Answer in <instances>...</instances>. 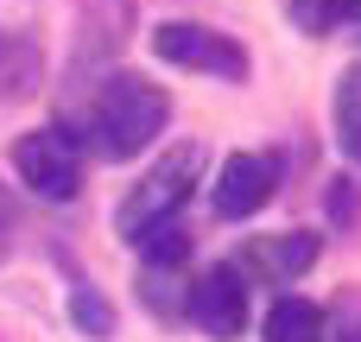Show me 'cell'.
Returning a JSON list of instances; mask_svg holds the SVG:
<instances>
[{
    "instance_id": "7c38bea8",
    "label": "cell",
    "mask_w": 361,
    "mask_h": 342,
    "mask_svg": "<svg viewBox=\"0 0 361 342\" xmlns=\"http://www.w3.org/2000/svg\"><path fill=\"white\" fill-rule=\"evenodd\" d=\"M140 254H146V273H178L184 254H190V235H184L178 222H165V228H152V235L140 241Z\"/></svg>"
},
{
    "instance_id": "8fae6325",
    "label": "cell",
    "mask_w": 361,
    "mask_h": 342,
    "mask_svg": "<svg viewBox=\"0 0 361 342\" xmlns=\"http://www.w3.org/2000/svg\"><path fill=\"white\" fill-rule=\"evenodd\" d=\"M286 13H292V25H298V32L324 38V32H336V25H349V19H355L361 0H286Z\"/></svg>"
},
{
    "instance_id": "ac0fdd59",
    "label": "cell",
    "mask_w": 361,
    "mask_h": 342,
    "mask_svg": "<svg viewBox=\"0 0 361 342\" xmlns=\"http://www.w3.org/2000/svg\"><path fill=\"white\" fill-rule=\"evenodd\" d=\"M0 260H6V241H0Z\"/></svg>"
},
{
    "instance_id": "3957f363",
    "label": "cell",
    "mask_w": 361,
    "mask_h": 342,
    "mask_svg": "<svg viewBox=\"0 0 361 342\" xmlns=\"http://www.w3.org/2000/svg\"><path fill=\"white\" fill-rule=\"evenodd\" d=\"M13 171H19V184H25L32 197H44V203H70V197L82 190V159H76V140H70L63 127H32V133H19Z\"/></svg>"
},
{
    "instance_id": "e0dca14e",
    "label": "cell",
    "mask_w": 361,
    "mask_h": 342,
    "mask_svg": "<svg viewBox=\"0 0 361 342\" xmlns=\"http://www.w3.org/2000/svg\"><path fill=\"white\" fill-rule=\"evenodd\" d=\"M6 222H13V197L0 190V228H6Z\"/></svg>"
},
{
    "instance_id": "8992f818",
    "label": "cell",
    "mask_w": 361,
    "mask_h": 342,
    "mask_svg": "<svg viewBox=\"0 0 361 342\" xmlns=\"http://www.w3.org/2000/svg\"><path fill=\"white\" fill-rule=\"evenodd\" d=\"M273 190H279V159L273 152H235V159H222V178H216V216L222 222H241Z\"/></svg>"
},
{
    "instance_id": "4fadbf2b",
    "label": "cell",
    "mask_w": 361,
    "mask_h": 342,
    "mask_svg": "<svg viewBox=\"0 0 361 342\" xmlns=\"http://www.w3.org/2000/svg\"><path fill=\"white\" fill-rule=\"evenodd\" d=\"M70 317H76L82 336H108V330H114V311H108V305L95 298V286H82V279L70 286Z\"/></svg>"
},
{
    "instance_id": "6da1fadb",
    "label": "cell",
    "mask_w": 361,
    "mask_h": 342,
    "mask_svg": "<svg viewBox=\"0 0 361 342\" xmlns=\"http://www.w3.org/2000/svg\"><path fill=\"white\" fill-rule=\"evenodd\" d=\"M165 114H171V102H165L159 83H146V76H133V70H114V76L102 83V95L89 102L95 152H102V159H133V152H146V146L159 140Z\"/></svg>"
},
{
    "instance_id": "52a82bcc",
    "label": "cell",
    "mask_w": 361,
    "mask_h": 342,
    "mask_svg": "<svg viewBox=\"0 0 361 342\" xmlns=\"http://www.w3.org/2000/svg\"><path fill=\"white\" fill-rule=\"evenodd\" d=\"M317 248H324V241H317L311 228L254 235V241L241 248V267H235V273H254V279H267V286H286V279H305V273H311Z\"/></svg>"
},
{
    "instance_id": "277c9868",
    "label": "cell",
    "mask_w": 361,
    "mask_h": 342,
    "mask_svg": "<svg viewBox=\"0 0 361 342\" xmlns=\"http://www.w3.org/2000/svg\"><path fill=\"white\" fill-rule=\"evenodd\" d=\"M152 51L165 63H178V70H203V76H222V83H241L247 76V51L228 32L203 25V19H165L152 32Z\"/></svg>"
},
{
    "instance_id": "ba28073f",
    "label": "cell",
    "mask_w": 361,
    "mask_h": 342,
    "mask_svg": "<svg viewBox=\"0 0 361 342\" xmlns=\"http://www.w3.org/2000/svg\"><path fill=\"white\" fill-rule=\"evenodd\" d=\"M38 76H44V51H38V38L19 32V25H0V102L32 95Z\"/></svg>"
},
{
    "instance_id": "5b68a950",
    "label": "cell",
    "mask_w": 361,
    "mask_h": 342,
    "mask_svg": "<svg viewBox=\"0 0 361 342\" xmlns=\"http://www.w3.org/2000/svg\"><path fill=\"white\" fill-rule=\"evenodd\" d=\"M184 317H190L203 336H216V342L241 336V324H247V286H241V273H235V267H209V273L184 292Z\"/></svg>"
},
{
    "instance_id": "9a60e30c",
    "label": "cell",
    "mask_w": 361,
    "mask_h": 342,
    "mask_svg": "<svg viewBox=\"0 0 361 342\" xmlns=\"http://www.w3.org/2000/svg\"><path fill=\"white\" fill-rule=\"evenodd\" d=\"M140 292L159 317H178L184 311V292H178V273H140Z\"/></svg>"
},
{
    "instance_id": "7a4b0ae2",
    "label": "cell",
    "mask_w": 361,
    "mask_h": 342,
    "mask_svg": "<svg viewBox=\"0 0 361 342\" xmlns=\"http://www.w3.org/2000/svg\"><path fill=\"white\" fill-rule=\"evenodd\" d=\"M197 178H203V152H197V146H171V152H165V159L121 197L114 228H121L127 241H146L152 228L178 222V209H184V197L197 190Z\"/></svg>"
},
{
    "instance_id": "5bb4252c",
    "label": "cell",
    "mask_w": 361,
    "mask_h": 342,
    "mask_svg": "<svg viewBox=\"0 0 361 342\" xmlns=\"http://www.w3.org/2000/svg\"><path fill=\"white\" fill-rule=\"evenodd\" d=\"M324 342H361V292H343L324 311Z\"/></svg>"
},
{
    "instance_id": "2e32d148",
    "label": "cell",
    "mask_w": 361,
    "mask_h": 342,
    "mask_svg": "<svg viewBox=\"0 0 361 342\" xmlns=\"http://www.w3.org/2000/svg\"><path fill=\"white\" fill-rule=\"evenodd\" d=\"M330 216L336 222H355V184L349 178H330Z\"/></svg>"
},
{
    "instance_id": "30bf717a",
    "label": "cell",
    "mask_w": 361,
    "mask_h": 342,
    "mask_svg": "<svg viewBox=\"0 0 361 342\" xmlns=\"http://www.w3.org/2000/svg\"><path fill=\"white\" fill-rule=\"evenodd\" d=\"M336 146L361 165V63L336 76Z\"/></svg>"
},
{
    "instance_id": "9c48e42d",
    "label": "cell",
    "mask_w": 361,
    "mask_h": 342,
    "mask_svg": "<svg viewBox=\"0 0 361 342\" xmlns=\"http://www.w3.org/2000/svg\"><path fill=\"white\" fill-rule=\"evenodd\" d=\"M267 342H324V311L311 305V298H273V311H267Z\"/></svg>"
}]
</instances>
